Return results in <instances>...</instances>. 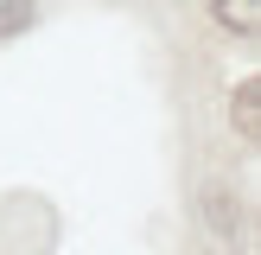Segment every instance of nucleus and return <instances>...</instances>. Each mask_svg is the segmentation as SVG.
Instances as JSON below:
<instances>
[{
	"label": "nucleus",
	"instance_id": "nucleus-1",
	"mask_svg": "<svg viewBox=\"0 0 261 255\" xmlns=\"http://www.w3.org/2000/svg\"><path fill=\"white\" fill-rule=\"evenodd\" d=\"M255 102H261V83L242 76V83H236V128H242V140H261V109H255Z\"/></svg>",
	"mask_w": 261,
	"mask_h": 255
},
{
	"label": "nucleus",
	"instance_id": "nucleus-2",
	"mask_svg": "<svg viewBox=\"0 0 261 255\" xmlns=\"http://www.w3.org/2000/svg\"><path fill=\"white\" fill-rule=\"evenodd\" d=\"M217 19H223L229 32L255 38V32H261V0H217Z\"/></svg>",
	"mask_w": 261,
	"mask_h": 255
},
{
	"label": "nucleus",
	"instance_id": "nucleus-3",
	"mask_svg": "<svg viewBox=\"0 0 261 255\" xmlns=\"http://www.w3.org/2000/svg\"><path fill=\"white\" fill-rule=\"evenodd\" d=\"M204 217H211L217 242H229V236H236V198H229V191H211V198H204Z\"/></svg>",
	"mask_w": 261,
	"mask_h": 255
},
{
	"label": "nucleus",
	"instance_id": "nucleus-4",
	"mask_svg": "<svg viewBox=\"0 0 261 255\" xmlns=\"http://www.w3.org/2000/svg\"><path fill=\"white\" fill-rule=\"evenodd\" d=\"M32 26V0H0V38H19Z\"/></svg>",
	"mask_w": 261,
	"mask_h": 255
}]
</instances>
